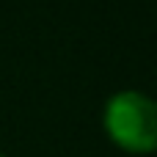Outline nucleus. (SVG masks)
<instances>
[{"label":"nucleus","instance_id":"2","mask_svg":"<svg viewBox=\"0 0 157 157\" xmlns=\"http://www.w3.org/2000/svg\"><path fill=\"white\" fill-rule=\"evenodd\" d=\"M0 157H3V155H0Z\"/></svg>","mask_w":157,"mask_h":157},{"label":"nucleus","instance_id":"1","mask_svg":"<svg viewBox=\"0 0 157 157\" xmlns=\"http://www.w3.org/2000/svg\"><path fill=\"white\" fill-rule=\"evenodd\" d=\"M105 130L110 141L127 152L157 149V102L141 91H119L105 105Z\"/></svg>","mask_w":157,"mask_h":157}]
</instances>
